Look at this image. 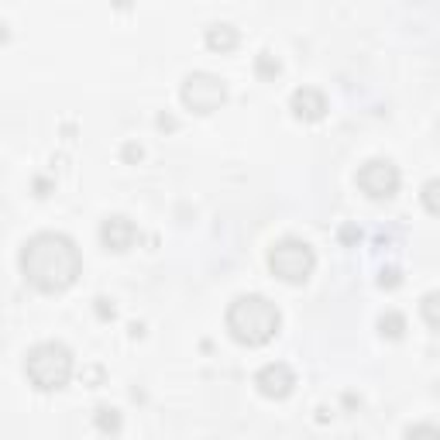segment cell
<instances>
[{
  "instance_id": "obj_1",
  "label": "cell",
  "mask_w": 440,
  "mask_h": 440,
  "mask_svg": "<svg viewBox=\"0 0 440 440\" xmlns=\"http://www.w3.org/2000/svg\"><path fill=\"white\" fill-rule=\"evenodd\" d=\"M21 275L39 292H66L83 272V255L69 234L41 230L21 248Z\"/></svg>"
},
{
  "instance_id": "obj_2",
  "label": "cell",
  "mask_w": 440,
  "mask_h": 440,
  "mask_svg": "<svg viewBox=\"0 0 440 440\" xmlns=\"http://www.w3.org/2000/svg\"><path fill=\"white\" fill-rule=\"evenodd\" d=\"M279 327H282V313H279V307H275L272 300H265V296H258V292L237 296V300L227 307L230 337L245 347L268 344V341L279 334Z\"/></svg>"
},
{
  "instance_id": "obj_3",
  "label": "cell",
  "mask_w": 440,
  "mask_h": 440,
  "mask_svg": "<svg viewBox=\"0 0 440 440\" xmlns=\"http://www.w3.org/2000/svg\"><path fill=\"white\" fill-rule=\"evenodd\" d=\"M24 375L39 392H58L73 379V351L58 341L35 344L24 354Z\"/></svg>"
},
{
  "instance_id": "obj_4",
  "label": "cell",
  "mask_w": 440,
  "mask_h": 440,
  "mask_svg": "<svg viewBox=\"0 0 440 440\" xmlns=\"http://www.w3.org/2000/svg\"><path fill=\"white\" fill-rule=\"evenodd\" d=\"M268 268L275 279H282L289 286H303L317 268V255L303 237H282L268 251Z\"/></svg>"
},
{
  "instance_id": "obj_5",
  "label": "cell",
  "mask_w": 440,
  "mask_h": 440,
  "mask_svg": "<svg viewBox=\"0 0 440 440\" xmlns=\"http://www.w3.org/2000/svg\"><path fill=\"white\" fill-rule=\"evenodd\" d=\"M183 107L193 111V114H213L227 103V83L213 73H190L183 79Z\"/></svg>"
},
{
  "instance_id": "obj_6",
  "label": "cell",
  "mask_w": 440,
  "mask_h": 440,
  "mask_svg": "<svg viewBox=\"0 0 440 440\" xmlns=\"http://www.w3.org/2000/svg\"><path fill=\"white\" fill-rule=\"evenodd\" d=\"M399 183H402V175L389 158H368L362 169H358V190L368 200H392L399 193Z\"/></svg>"
},
{
  "instance_id": "obj_7",
  "label": "cell",
  "mask_w": 440,
  "mask_h": 440,
  "mask_svg": "<svg viewBox=\"0 0 440 440\" xmlns=\"http://www.w3.org/2000/svg\"><path fill=\"white\" fill-rule=\"evenodd\" d=\"M255 389L265 396V399H286L289 392L296 389V375L286 362H268L258 368L255 375Z\"/></svg>"
},
{
  "instance_id": "obj_8",
  "label": "cell",
  "mask_w": 440,
  "mask_h": 440,
  "mask_svg": "<svg viewBox=\"0 0 440 440\" xmlns=\"http://www.w3.org/2000/svg\"><path fill=\"white\" fill-rule=\"evenodd\" d=\"M134 241H138V227H134L131 217L114 213L100 224V245L107 251H131Z\"/></svg>"
},
{
  "instance_id": "obj_9",
  "label": "cell",
  "mask_w": 440,
  "mask_h": 440,
  "mask_svg": "<svg viewBox=\"0 0 440 440\" xmlns=\"http://www.w3.org/2000/svg\"><path fill=\"white\" fill-rule=\"evenodd\" d=\"M289 111H292L296 121H307V124L320 121V117L327 114L324 90H317V86H300V90H292V96H289Z\"/></svg>"
},
{
  "instance_id": "obj_10",
  "label": "cell",
  "mask_w": 440,
  "mask_h": 440,
  "mask_svg": "<svg viewBox=\"0 0 440 440\" xmlns=\"http://www.w3.org/2000/svg\"><path fill=\"white\" fill-rule=\"evenodd\" d=\"M203 41H207V48L210 52H220V56H227L237 48V41H241V31L227 24V21H220V24H210L207 31H203Z\"/></svg>"
},
{
  "instance_id": "obj_11",
  "label": "cell",
  "mask_w": 440,
  "mask_h": 440,
  "mask_svg": "<svg viewBox=\"0 0 440 440\" xmlns=\"http://www.w3.org/2000/svg\"><path fill=\"white\" fill-rule=\"evenodd\" d=\"M93 426L100 430V434L114 437V434H121V426H124V416H121V409H114V406H96Z\"/></svg>"
},
{
  "instance_id": "obj_12",
  "label": "cell",
  "mask_w": 440,
  "mask_h": 440,
  "mask_svg": "<svg viewBox=\"0 0 440 440\" xmlns=\"http://www.w3.org/2000/svg\"><path fill=\"white\" fill-rule=\"evenodd\" d=\"M379 334L389 337V341H399L402 334H406V317H402L399 309H385L382 317H379Z\"/></svg>"
},
{
  "instance_id": "obj_13",
  "label": "cell",
  "mask_w": 440,
  "mask_h": 440,
  "mask_svg": "<svg viewBox=\"0 0 440 440\" xmlns=\"http://www.w3.org/2000/svg\"><path fill=\"white\" fill-rule=\"evenodd\" d=\"M279 73H282V62L272 56V52H258L255 56V76L258 79H275Z\"/></svg>"
},
{
  "instance_id": "obj_14",
  "label": "cell",
  "mask_w": 440,
  "mask_h": 440,
  "mask_svg": "<svg viewBox=\"0 0 440 440\" xmlns=\"http://www.w3.org/2000/svg\"><path fill=\"white\" fill-rule=\"evenodd\" d=\"M437 292H426V296H423V303H420V309H423V320H426V327H430V330H437L440 327V320H437Z\"/></svg>"
},
{
  "instance_id": "obj_15",
  "label": "cell",
  "mask_w": 440,
  "mask_h": 440,
  "mask_svg": "<svg viewBox=\"0 0 440 440\" xmlns=\"http://www.w3.org/2000/svg\"><path fill=\"white\" fill-rule=\"evenodd\" d=\"M406 440H440V430L434 423H416L406 430Z\"/></svg>"
},
{
  "instance_id": "obj_16",
  "label": "cell",
  "mask_w": 440,
  "mask_h": 440,
  "mask_svg": "<svg viewBox=\"0 0 440 440\" xmlns=\"http://www.w3.org/2000/svg\"><path fill=\"white\" fill-rule=\"evenodd\" d=\"M423 207H426V213H434L437 217V179H430L426 186H423Z\"/></svg>"
},
{
  "instance_id": "obj_17",
  "label": "cell",
  "mask_w": 440,
  "mask_h": 440,
  "mask_svg": "<svg viewBox=\"0 0 440 440\" xmlns=\"http://www.w3.org/2000/svg\"><path fill=\"white\" fill-rule=\"evenodd\" d=\"M379 286H382V289L402 286V272H399V268H382V272H379Z\"/></svg>"
},
{
  "instance_id": "obj_18",
  "label": "cell",
  "mask_w": 440,
  "mask_h": 440,
  "mask_svg": "<svg viewBox=\"0 0 440 440\" xmlns=\"http://www.w3.org/2000/svg\"><path fill=\"white\" fill-rule=\"evenodd\" d=\"M141 145H134V141H128V145H124V148H121V158H124V162H128V165H138V162H141Z\"/></svg>"
},
{
  "instance_id": "obj_19",
  "label": "cell",
  "mask_w": 440,
  "mask_h": 440,
  "mask_svg": "<svg viewBox=\"0 0 440 440\" xmlns=\"http://www.w3.org/2000/svg\"><path fill=\"white\" fill-rule=\"evenodd\" d=\"M114 303H111V300H107V296H100V300H96V317H100V320H114Z\"/></svg>"
},
{
  "instance_id": "obj_20",
  "label": "cell",
  "mask_w": 440,
  "mask_h": 440,
  "mask_svg": "<svg viewBox=\"0 0 440 440\" xmlns=\"http://www.w3.org/2000/svg\"><path fill=\"white\" fill-rule=\"evenodd\" d=\"M158 128H162V131H175V117L162 114V117H158Z\"/></svg>"
},
{
  "instance_id": "obj_21",
  "label": "cell",
  "mask_w": 440,
  "mask_h": 440,
  "mask_svg": "<svg viewBox=\"0 0 440 440\" xmlns=\"http://www.w3.org/2000/svg\"><path fill=\"white\" fill-rule=\"evenodd\" d=\"M7 39H11V31H7V24L0 21V45H7Z\"/></svg>"
}]
</instances>
